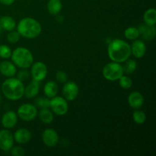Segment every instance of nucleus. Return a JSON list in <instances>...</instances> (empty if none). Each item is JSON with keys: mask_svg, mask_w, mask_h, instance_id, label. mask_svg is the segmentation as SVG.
I'll use <instances>...</instances> for the list:
<instances>
[{"mask_svg": "<svg viewBox=\"0 0 156 156\" xmlns=\"http://www.w3.org/2000/svg\"><path fill=\"white\" fill-rule=\"evenodd\" d=\"M17 114L24 121H31L37 117L38 112L34 105L31 104H24L18 108Z\"/></svg>", "mask_w": 156, "mask_h": 156, "instance_id": "7", "label": "nucleus"}, {"mask_svg": "<svg viewBox=\"0 0 156 156\" xmlns=\"http://www.w3.org/2000/svg\"><path fill=\"white\" fill-rule=\"evenodd\" d=\"M56 79L59 83H65V82H66L67 79H68V76H67L66 73H65L64 72L59 71L56 73Z\"/></svg>", "mask_w": 156, "mask_h": 156, "instance_id": "31", "label": "nucleus"}, {"mask_svg": "<svg viewBox=\"0 0 156 156\" xmlns=\"http://www.w3.org/2000/svg\"><path fill=\"white\" fill-rule=\"evenodd\" d=\"M36 105L41 108H50V100L44 98H40L36 100Z\"/></svg>", "mask_w": 156, "mask_h": 156, "instance_id": "30", "label": "nucleus"}, {"mask_svg": "<svg viewBox=\"0 0 156 156\" xmlns=\"http://www.w3.org/2000/svg\"><path fill=\"white\" fill-rule=\"evenodd\" d=\"M143 20H144L146 24L150 26H155L156 24V10L154 8L149 9L146 11L143 15Z\"/></svg>", "mask_w": 156, "mask_h": 156, "instance_id": "21", "label": "nucleus"}, {"mask_svg": "<svg viewBox=\"0 0 156 156\" xmlns=\"http://www.w3.org/2000/svg\"><path fill=\"white\" fill-rule=\"evenodd\" d=\"M14 140L19 144H25L31 139V133L27 129H19L15 133Z\"/></svg>", "mask_w": 156, "mask_h": 156, "instance_id": "14", "label": "nucleus"}, {"mask_svg": "<svg viewBox=\"0 0 156 156\" xmlns=\"http://www.w3.org/2000/svg\"><path fill=\"white\" fill-rule=\"evenodd\" d=\"M14 137L10 131L2 129L0 131V149L5 152L11 150L13 147Z\"/></svg>", "mask_w": 156, "mask_h": 156, "instance_id": "9", "label": "nucleus"}, {"mask_svg": "<svg viewBox=\"0 0 156 156\" xmlns=\"http://www.w3.org/2000/svg\"><path fill=\"white\" fill-rule=\"evenodd\" d=\"M15 0H0V2L5 5H10L13 4Z\"/></svg>", "mask_w": 156, "mask_h": 156, "instance_id": "34", "label": "nucleus"}, {"mask_svg": "<svg viewBox=\"0 0 156 156\" xmlns=\"http://www.w3.org/2000/svg\"><path fill=\"white\" fill-rule=\"evenodd\" d=\"M1 29H2V27H1V25H0V31H1Z\"/></svg>", "mask_w": 156, "mask_h": 156, "instance_id": "35", "label": "nucleus"}, {"mask_svg": "<svg viewBox=\"0 0 156 156\" xmlns=\"http://www.w3.org/2000/svg\"><path fill=\"white\" fill-rule=\"evenodd\" d=\"M40 90V83L36 80L31 81L30 84L26 88H24V94L27 98H32L37 95Z\"/></svg>", "mask_w": 156, "mask_h": 156, "instance_id": "18", "label": "nucleus"}, {"mask_svg": "<svg viewBox=\"0 0 156 156\" xmlns=\"http://www.w3.org/2000/svg\"><path fill=\"white\" fill-rule=\"evenodd\" d=\"M47 9H48V12L50 15H57L62 9L61 1L60 0H50L47 3Z\"/></svg>", "mask_w": 156, "mask_h": 156, "instance_id": "22", "label": "nucleus"}, {"mask_svg": "<svg viewBox=\"0 0 156 156\" xmlns=\"http://www.w3.org/2000/svg\"><path fill=\"white\" fill-rule=\"evenodd\" d=\"M18 32L26 38H35L41 33V25L37 20L32 18H24L18 24Z\"/></svg>", "mask_w": 156, "mask_h": 156, "instance_id": "3", "label": "nucleus"}, {"mask_svg": "<svg viewBox=\"0 0 156 156\" xmlns=\"http://www.w3.org/2000/svg\"><path fill=\"white\" fill-rule=\"evenodd\" d=\"M62 94L66 100H75L79 94V86L74 82H66L62 88Z\"/></svg>", "mask_w": 156, "mask_h": 156, "instance_id": "10", "label": "nucleus"}, {"mask_svg": "<svg viewBox=\"0 0 156 156\" xmlns=\"http://www.w3.org/2000/svg\"><path fill=\"white\" fill-rule=\"evenodd\" d=\"M131 47V53H133L136 58H142L146 51V47L144 42L142 41H135L133 43Z\"/></svg>", "mask_w": 156, "mask_h": 156, "instance_id": "15", "label": "nucleus"}, {"mask_svg": "<svg viewBox=\"0 0 156 156\" xmlns=\"http://www.w3.org/2000/svg\"><path fill=\"white\" fill-rule=\"evenodd\" d=\"M103 76L109 81H117L123 75V66L118 62H111L106 64L103 69Z\"/></svg>", "mask_w": 156, "mask_h": 156, "instance_id": "5", "label": "nucleus"}, {"mask_svg": "<svg viewBox=\"0 0 156 156\" xmlns=\"http://www.w3.org/2000/svg\"><path fill=\"white\" fill-rule=\"evenodd\" d=\"M126 63L123 66V73H126V74H132L136 71L137 68V63L135 60L129 59V60L125 61Z\"/></svg>", "mask_w": 156, "mask_h": 156, "instance_id": "25", "label": "nucleus"}, {"mask_svg": "<svg viewBox=\"0 0 156 156\" xmlns=\"http://www.w3.org/2000/svg\"><path fill=\"white\" fill-rule=\"evenodd\" d=\"M50 108L55 114L62 116L68 112L69 105L64 98L55 96L50 100Z\"/></svg>", "mask_w": 156, "mask_h": 156, "instance_id": "6", "label": "nucleus"}, {"mask_svg": "<svg viewBox=\"0 0 156 156\" xmlns=\"http://www.w3.org/2000/svg\"><path fill=\"white\" fill-rule=\"evenodd\" d=\"M128 103L131 108L139 109L143 106L144 103V98L143 94L139 91H133L130 93L128 97Z\"/></svg>", "mask_w": 156, "mask_h": 156, "instance_id": "12", "label": "nucleus"}, {"mask_svg": "<svg viewBox=\"0 0 156 156\" xmlns=\"http://www.w3.org/2000/svg\"><path fill=\"white\" fill-rule=\"evenodd\" d=\"M11 153L13 156H24L25 154L24 149L21 146H15L13 149H11Z\"/></svg>", "mask_w": 156, "mask_h": 156, "instance_id": "32", "label": "nucleus"}, {"mask_svg": "<svg viewBox=\"0 0 156 156\" xmlns=\"http://www.w3.org/2000/svg\"><path fill=\"white\" fill-rule=\"evenodd\" d=\"M20 34L18 33V30L15 31V30H11L7 35V39L9 41V43H12V44H15V43L18 42L20 40Z\"/></svg>", "mask_w": 156, "mask_h": 156, "instance_id": "29", "label": "nucleus"}, {"mask_svg": "<svg viewBox=\"0 0 156 156\" xmlns=\"http://www.w3.org/2000/svg\"><path fill=\"white\" fill-rule=\"evenodd\" d=\"M39 117L41 121L44 123H50L53 120V114L48 108H41L39 112Z\"/></svg>", "mask_w": 156, "mask_h": 156, "instance_id": "23", "label": "nucleus"}, {"mask_svg": "<svg viewBox=\"0 0 156 156\" xmlns=\"http://www.w3.org/2000/svg\"><path fill=\"white\" fill-rule=\"evenodd\" d=\"M16 67L15 64L9 61H3L0 63V73L7 77H12L16 74Z\"/></svg>", "mask_w": 156, "mask_h": 156, "instance_id": "16", "label": "nucleus"}, {"mask_svg": "<svg viewBox=\"0 0 156 156\" xmlns=\"http://www.w3.org/2000/svg\"><path fill=\"white\" fill-rule=\"evenodd\" d=\"M42 140L44 144L48 147H54L59 142V136L53 129H47L44 131Z\"/></svg>", "mask_w": 156, "mask_h": 156, "instance_id": "11", "label": "nucleus"}, {"mask_svg": "<svg viewBox=\"0 0 156 156\" xmlns=\"http://www.w3.org/2000/svg\"><path fill=\"white\" fill-rule=\"evenodd\" d=\"M58 90L59 88H58L57 84L53 81H50L47 82L44 88V94L47 95V98H50L55 97L57 94Z\"/></svg>", "mask_w": 156, "mask_h": 156, "instance_id": "20", "label": "nucleus"}, {"mask_svg": "<svg viewBox=\"0 0 156 156\" xmlns=\"http://www.w3.org/2000/svg\"><path fill=\"white\" fill-rule=\"evenodd\" d=\"M12 56V50L7 45L0 46V57L3 59H9Z\"/></svg>", "mask_w": 156, "mask_h": 156, "instance_id": "28", "label": "nucleus"}, {"mask_svg": "<svg viewBox=\"0 0 156 156\" xmlns=\"http://www.w3.org/2000/svg\"><path fill=\"white\" fill-rule=\"evenodd\" d=\"M0 25L4 30L11 31L16 27V22L15 20L9 16H3L0 18Z\"/></svg>", "mask_w": 156, "mask_h": 156, "instance_id": "19", "label": "nucleus"}, {"mask_svg": "<svg viewBox=\"0 0 156 156\" xmlns=\"http://www.w3.org/2000/svg\"><path fill=\"white\" fill-rule=\"evenodd\" d=\"M2 91L5 97L12 101L21 99L24 94V86L18 79L10 78L5 81L2 85Z\"/></svg>", "mask_w": 156, "mask_h": 156, "instance_id": "2", "label": "nucleus"}, {"mask_svg": "<svg viewBox=\"0 0 156 156\" xmlns=\"http://www.w3.org/2000/svg\"><path fill=\"white\" fill-rule=\"evenodd\" d=\"M29 77V73H27L26 70H23V71H20L19 73H18V78L17 79H19L21 82H23V81H26Z\"/></svg>", "mask_w": 156, "mask_h": 156, "instance_id": "33", "label": "nucleus"}, {"mask_svg": "<svg viewBox=\"0 0 156 156\" xmlns=\"http://www.w3.org/2000/svg\"><path fill=\"white\" fill-rule=\"evenodd\" d=\"M133 119L137 124H143L146 120V114L142 111H136L133 114Z\"/></svg>", "mask_w": 156, "mask_h": 156, "instance_id": "26", "label": "nucleus"}, {"mask_svg": "<svg viewBox=\"0 0 156 156\" xmlns=\"http://www.w3.org/2000/svg\"><path fill=\"white\" fill-rule=\"evenodd\" d=\"M47 75V66L42 62H37L32 64L31 76L34 80L41 82L46 78Z\"/></svg>", "mask_w": 156, "mask_h": 156, "instance_id": "8", "label": "nucleus"}, {"mask_svg": "<svg viewBox=\"0 0 156 156\" xmlns=\"http://www.w3.org/2000/svg\"><path fill=\"white\" fill-rule=\"evenodd\" d=\"M17 121H18V117H17L16 113L14 111H8L2 118V123L3 126L7 129L13 128L16 125Z\"/></svg>", "mask_w": 156, "mask_h": 156, "instance_id": "13", "label": "nucleus"}, {"mask_svg": "<svg viewBox=\"0 0 156 156\" xmlns=\"http://www.w3.org/2000/svg\"><path fill=\"white\" fill-rule=\"evenodd\" d=\"M140 31L139 29L136 27H129L125 30L124 36L126 39L130 41H135L140 37Z\"/></svg>", "mask_w": 156, "mask_h": 156, "instance_id": "24", "label": "nucleus"}, {"mask_svg": "<svg viewBox=\"0 0 156 156\" xmlns=\"http://www.w3.org/2000/svg\"><path fill=\"white\" fill-rule=\"evenodd\" d=\"M140 34L146 41H151L155 37V27L148 24H142L138 27Z\"/></svg>", "mask_w": 156, "mask_h": 156, "instance_id": "17", "label": "nucleus"}, {"mask_svg": "<svg viewBox=\"0 0 156 156\" xmlns=\"http://www.w3.org/2000/svg\"><path fill=\"white\" fill-rule=\"evenodd\" d=\"M11 56L14 64L21 69H27L33 64L34 58L31 52L24 47L15 49Z\"/></svg>", "mask_w": 156, "mask_h": 156, "instance_id": "4", "label": "nucleus"}, {"mask_svg": "<svg viewBox=\"0 0 156 156\" xmlns=\"http://www.w3.org/2000/svg\"><path fill=\"white\" fill-rule=\"evenodd\" d=\"M119 80V85H120V87L124 89H129L132 87L133 85V81L132 79H130L129 77L126 76H122L120 79H118Z\"/></svg>", "mask_w": 156, "mask_h": 156, "instance_id": "27", "label": "nucleus"}, {"mask_svg": "<svg viewBox=\"0 0 156 156\" xmlns=\"http://www.w3.org/2000/svg\"><path fill=\"white\" fill-rule=\"evenodd\" d=\"M108 56L112 62H123L131 56V47L125 41L115 39L110 43L108 48Z\"/></svg>", "mask_w": 156, "mask_h": 156, "instance_id": "1", "label": "nucleus"}]
</instances>
